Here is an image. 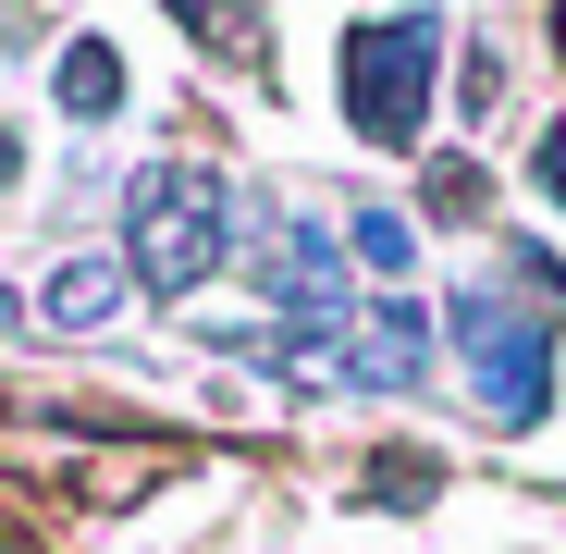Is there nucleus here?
<instances>
[{"mask_svg":"<svg viewBox=\"0 0 566 554\" xmlns=\"http://www.w3.org/2000/svg\"><path fill=\"white\" fill-rule=\"evenodd\" d=\"M222 259V185L210 173H148L136 185V271L148 284H198Z\"/></svg>","mask_w":566,"mask_h":554,"instance_id":"7ed1b4c3","label":"nucleus"},{"mask_svg":"<svg viewBox=\"0 0 566 554\" xmlns=\"http://www.w3.org/2000/svg\"><path fill=\"white\" fill-rule=\"evenodd\" d=\"M443 321H455V357L481 369V407H493L505 431L542 419V395H554V321H530V309H505V296H455Z\"/></svg>","mask_w":566,"mask_h":554,"instance_id":"f03ea898","label":"nucleus"},{"mask_svg":"<svg viewBox=\"0 0 566 554\" xmlns=\"http://www.w3.org/2000/svg\"><path fill=\"white\" fill-rule=\"evenodd\" d=\"M431 62H443V25L431 13H369L345 25V112L369 148H419L431 124Z\"/></svg>","mask_w":566,"mask_h":554,"instance_id":"f257e3e1","label":"nucleus"},{"mask_svg":"<svg viewBox=\"0 0 566 554\" xmlns=\"http://www.w3.org/2000/svg\"><path fill=\"white\" fill-rule=\"evenodd\" d=\"M185 13H198L210 50H259V13H247V0H185Z\"/></svg>","mask_w":566,"mask_h":554,"instance_id":"20e7f679","label":"nucleus"},{"mask_svg":"<svg viewBox=\"0 0 566 554\" xmlns=\"http://www.w3.org/2000/svg\"><path fill=\"white\" fill-rule=\"evenodd\" d=\"M357 247H369V271H407V222L395 210H357Z\"/></svg>","mask_w":566,"mask_h":554,"instance_id":"39448f33","label":"nucleus"}]
</instances>
